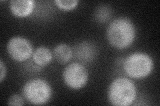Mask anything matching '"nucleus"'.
Listing matches in <instances>:
<instances>
[{"instance_id":"nucleus-1","label":"nucleus","mask_w":160,"mask_h":106,"mask_svg":"<svg viewBox=\"0 0 160 106\" xmlns=\"http://www.w3.org/2000/svg\"><path fill=\"white\" fill-rule=\"evenodd\" d=\"M106 36L109 43L113 47L123 50L133 43L136 37V29L131 19L120 17L109 24Z\"/></svg>"},{"instance_id":"nucleus-2","label":"nucleus","mask_w":160,"mask_h":106,"mask_svg":"<svg viewBox=\"0 0 160 106\" xmlns=\"http://www.w3.org/2000/svg\"><path fill=\"white\" fill-rule=\"evenodd\" d=\"M108 97L113 105H131L137 97L136 85L132 80L126 77L115 78L109 85Z\"/></svg>"},{"instance_id":"nucleus-3","label":"nucleus","mask_w":160,"mask_h":106,"mask_svg":"<svg viewBox=\"0 0 160 106\" xmlns=\"http://www.w3.org/2000/svg\"><path fill=\"white\" fill-rule=\"evenodd\" d=\"M123 70L129 78L133 79L145 78L152 72L153 60L149 54L137 52L129 54L124 60Z\"/></svg>"},{"instance_id":"nucleus-4","label":"nucleus","mask_w":160,"mask_h":106,"mask_svg":"<svg viewBox=\"0 0 160 106\" xmlns=\"http://www.w3.org/2000/svg\"><path fill=\"white\" fill-rule=\"evenodd\" d=\"M24 99L32 105H42L49 102L53 94L51 85L43 78H33L24 84L22 88Z\"/></svg>"},{"instance_id":"nucleus-5","label":"nucleus","mask_w":160,"mask_h":106,"mask_svg":"<svg viewBox=\"0 0 160 106\" xmlns=\"http://www.w3.org/2000/svg\"><path fill=\"white\" fill-rule=\"evenodd\" d=\"M63 82L72 90H80L86 85L89 80V73L85 66L80 62L68 64L62 73Z\"/></svg>"},{"instance_id":"nucleus-6","label":"nucleus","mask_w":160,"mask_h":106,"mask_svg":"<svg viewBox=\"0 0 160 106\" xmlns=\"http://www.w3.org/2000/svg\"><path fill=\"white\" fill-rule=\"evenodd\" d=\"M7 51L9 57L16 62H24L32 56L33 46L29 40L21 36L10 39L7 44Z\"/></svg>"},{"instance_id":"nucleus-7","label":"nucleus","mask_w":160,"mask_h":106,"mask_svg":"<svg viewBox=\"0 0 160 106\" xmlns=\"http://www.w3.org/2000/svg\"><path fill=\"white\" fill-rule=\"evenodd\" d=\"M36 6L33 0H13L9 3L10 12L18 18H26L31 15Z\"/></svg>"},{"instance_id":"nucleus-8","label":"nucleus","mask_w":160,"mask_h":106,"mask_svg":"<svg viewBox=\"0 0 160 106\" xmlns=\"http://www.w3.org/2000/svg\"><path fill=\"white\" fill-rule=\"evenodd\" d=\"M73 54L82 62H89L96 56V47L92 43L82 42L79 43L73 50Z\"/></svg>"},{"instance_id":"nucleus-9","label":"nucleus","mask_w":160,"mask_h":106,"mask_svg":"<svg viewBox=\"0 0 160 106\" xmlns=\"http://www.w3.org/2000/svg\"><path fill=\"white\" fill-rule=\"evenodd\" d=\"M53 53L46 47L40 46L33 51L32 58L33 62L39 67H44L52 61Z\"/></svg>"},{"instance_id":"nucleus-10","label":"nucleus","mask_w":160,"mask_h":106,"mask_svg":"<svg viewBox=\"0 0 160 106\" xmlns=\"http://www.w3.org/2000/svg\"><path fill=\"white\" fill-rule=\"evenodd\" d=\"M54 58L59 64L68 63L73 57V49L68 44L61 43L54 48L53 51Z\"/></svg>"},{"instance_id":"nucleus-11","label":"nucleus","mask_w":160,"mask_h":106,"mask_svg":"<svg viewBox=\"0 0 160 106\" xmlns=\"http://www.w3.org/2000/svg\"><path fill=\"white\" fill-rule=\"evenodd\" d=\"M54 3L59 9L70 11L78 6L79 2L78 0H56Z\"/></svg>"},{"instance_id":"nucleus-12","label":"nucleus","mask_w":160,"mask_h":106,"mask_svg":"<svg viewBox=\"0 0 160 106\" xmlns=\"http://www.w3.org/2000/svg\"><path fill=\"white\" fill-rule=\"evenodd\" d=\"M96 17L99 22H106L110 17L109 9L103 6L99 7L96 12Z\"/></svg>"},{"instance_id":"nucleus-13","label":"nucleus","mask_w":160,"mask_h":106,"mask_svg":"<svg viewBox=\"0 0 160 106\" xmlns=\"http://www.w3.org/2000/svg\"><path fill=\"white\" fill-rule=\"evenodd\" d=\"M25 104L23 98L19 94H13L10 96L8 100V105L22 106Z\"/></svg>"},{"instance_id":"nucleus-14","label":"nucleus","mask_w":160,"mask_h":106,"mask_svg":"<svg viewBox=\"0 0 160 106\" xmlns=\"http://www.w3.org/2000/svg\"><path fill=\"white\" fill-rule=\"evenodd\" d=\"M7 74L6 66L4 64L3 60H0V82H3Z\"/></svg>"}]
</instances>
